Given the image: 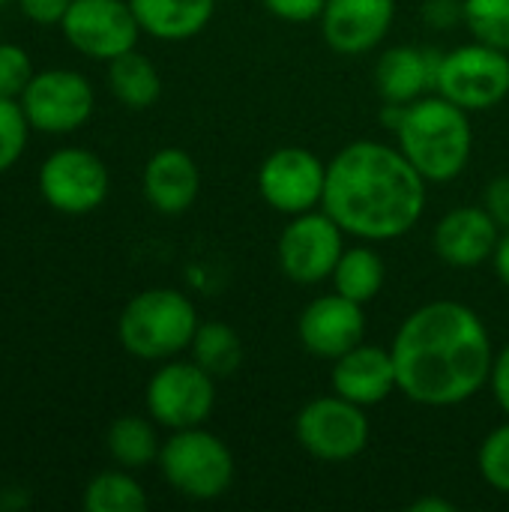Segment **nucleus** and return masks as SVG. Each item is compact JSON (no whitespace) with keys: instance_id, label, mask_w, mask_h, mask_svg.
Returning <instances> with one entry per match:
<instances>
[{"instance_id":"f8f14e48","label":"nucleus","mask_w":509,"mask_h":512,"mask_svg":"<svg viewBox=\"0 0 509 512\" xmlns=\"http://www.w3.org/2000/svg\"><path fill=\"white\" fill-rule=\"evenodd\" d=\"M258 195L282 216H297L321 207L327 186V162L309 147H279L258 168Z\"/></svg>"},{"instance_id":"2f4dec72","label":"nucleus","mask_w":509,"mask_h":512,"mask_svg":"<svg viewBox=\"0 0 509 512\" xmlns=\"http://www.w3.org/2000/svg\"><path fill=\"white\" fill-rule=\"evenodd\" d=\"M483 207L501 231H509V174H498L489 180L483 192Z\"/></svg>"},{"instance_id":"c85d7f7f","label":"nucleus","mask_w":509,"mask_h":512,"mask_svg":"<svg viewBox=\"0 0 509 512\" xmlns=\"http://www.w3.org/2000/svg\"><path fill=\"white\" fill-rule=\"evenodd\" d=\"M33 75L36 72H33L30 54L15 42H0V96L21 99V93Z\"/></svg>"},{"instance_id":"dca6fc26","label":"nucleus","mask_w":509,"mask_h":512,"mask_svg":"<svg viewBox=\"0 0 509 512\" xmlns=\"http://www.w3.org/2000/svg\"><path fill=\"white\" fill-rule=\"evenodd\" d=\"M501 234L504 231L486 213L483 204H468V207H453L438 219L432 231V246L444 264L456 270H471L492 261Z\"/></svg>"},{"instance_id":"9d476101","label":"nucleus","mask_w":509,"mask_h":512,"mask_svg":"<svg viewBox=\"0 0 509 512\" xmlns=\"http://www.w3.org/2000/svg\"><path fill=\"white\" fill-rule=\"evenodd\" d=\"M111 177L105 162L87 147H60L39 168V195L66 216H84L105 204Z\"/></svg>"},{"instance_id":"f257e3e1","label":"nucleus","mask_w":509,"mask_h":512,"mask_svg":"<svg viewBox=\"0 0 509 512\" xmlns=\"http://www.w3.org/2000/svg\"><path fill=\"white\" fill-rule=\"evenodd\" d=\"M399 393L423 408L471 402L492 375L495 348L483 318L459 300L414 309L390 345Z\"/></svg>"},{"instance_id":"c756f323","label":"nucleus","mask_w":509,"mask_h":512,"mask_svg":"<svg viewBox=\"0 0 509 512\" xmlns=\"http://www.w3.org/2000/svg\"><path fill=\"white\" fill-rule=\"evenodd\" d=\"M324 3L327 0H261V6L279 18V21H288V24H309V21H318L321 12H324Z\"/></svg>"},{"instance_id":"a211bd4d","label":"nucleus","mask_w":509,"mask_h":512,"mask_svg":"<svg viewBox=\"0 0 509 512\" xmlns=\"http://www.w3.org/2000/svg\"><path fill=\"white\" fill-rule=\"evenodd\" d=\"M141 186L153 210L165 216H180L198 201L201 168L183 147H162L147 159Z\"/></svg>"},{"instance_id":"4468645a","label":"nucleus","mask_w":509,"mask_h":512,"mask_svg":"<svg viewBox=\"0 0 509 512\" xmlns=\"http://www.w3.org/2000/svg\"><path fill=\"white\" fill-rule=\"evenodd\" d=\"M300 345L321 360H336L354 345L366 342V309L339 291L315 297L297 321Z\"/></svg>"},{"instance_id":"20e7f679","label":"nucleus","mask_w":509,"mask_h":512,"mask_svg":"<svg viewBox=\"0 0 509 512\" xmlns=\"http://www.w3.org/2000/svg\"><path fill=\"white\" fill-rule=\"evenodd\" d=\"M198 324V309L183 291L147 288L123 306L117 336L126 354L150 363H165L189 351Z\"/></svg>"},{"instance_id":"6ab92c4d","label":"nucleus","mask_w":509,"mask_h":512,"mask_svg":"<svg viewBox=\"0 0 509 512\" xmlns=\"http://www.w3.org/2000/svg\"><path fill=\"white\" fill-rule=\"evenodd\" d=\"M441 51L420 45H393L375 63V87L384 102L408 105L438 87Z\"/></svg>"},{"instance_id":"b1692460","label":"nucleus","mask_w":509,"mask_h":512,"mask_svg":"<svg viewBox=\"0 0 509 512\" xmlns=\"http://www.w3.org/2000/svg\"><path fill=\"white\" fill-rule=\"evenodd\" d=\"M189 354L216 381L219 378H231L240 369L243 357H246L240 333L231 324H225V321H204V324H198L195 339L189 345Z\"/></svg>"},{"instance_id":"423d86ee","label":"nucleus","mask_w":509,"mask_h":512,"mask_svg":"<svg viewBox=\"0 0 509 512\" xmlns=\"http://www.w3.org/2000/svg\"><path fill=\"white\" fill-rule=\"evenodd\" d=\"M435 93L471 114L501 105L509 96V54L477 39L444 51Z\"/></svg>"},{"instance_id":"393cba45","label":"nucleus","mask_w":509,"mask_h":512,"mask_svg":"<svg viewBox=\"0 0 509 512\" xmlns=\"http://www.w3.org/2000/svg\"><path fill=\"white\" fill-rule=\"evenodd\" d=\"M87 512H144L147 510V492L144 486L126 471H102L84 486L81 498Z\"/></svg>"},{"instance_id":"f3484780","label":"nucleus","mask_w":509,"mask_h":512,"mask_svg":"<svg viewBox=\"0 0 509 512\" xmlns=\"http://www.w3.org/2000/svg\"><path fill=\"white\" fill-rule=\"evenodd\" d=\"M330 387L336 396H342L360 408L381 405L384 399H390L399 390L396 363H393L390 348L369 345V342L354 345L351 351H345L342 357L333 360Z\"/></svg>"},{"instance_id":"e433bc0d","label":"nucleus","mask_w":509,"mask_h":512,"mask_svg":"<svg viewBox=\"0 0 509 512\" xmlns=\"http://www.w3.org/2000/svg\"><path fill=\"white\" fill-rule=\"evenodd\" d=\"M3 3H6V0H0V6H3Z\"/></svg>"},{"instance_id":"6e6552de","label":"nucleus","mask_w":509,"mask_h":512,"mask_svg":"<svg viewBox=\"0 0 509 512\" xmlns=\"http://www.w3.org/2000/svg\"><path fill=\"white\" fill-rule=\"evenodd\" d=\"M294 435L300 447L318 462H351L369 447V417L366 408L330 393L306 402L294 420Z\"/></svg>"},{"instance_id":"2eb2a0df","label":"nucleus","mask_w":509,"mask_h":512,"mask_svg":"<svg viewBox=\"0 0 509 512\" xmlns=\"http://www.w3.org/2000/svg\"><path fill=\"white\" fill-rule=\"evenodd\" d=\"M396 18V0H327L321 33L336 54L357 57L384 42Z\"/></svg>"},{"instance_id":"ddd939ff","label":"nucleus","mask_w":509,"mask_h":512,"mask_svg":"<svg viewBox=\"0 0 509 512\" xmlns=\"http://www.w3.org/2000/svg\"><path fill=\"white\" fill-rule=\"evenodd\" d=\"M60 27L75 51L105 63L132 51L144 33L129 0H72Z\"/></svg>"},{"instance_id":"39448f33","label":"nucleus","mask_w":509,"mask_h":512,"mask_svg":"<svg viewBox=\"0 0 509 512\" xmlns=\"http://www.w3.org/2000/svg\"><path fill=\"white\" fill-rule=\"evenodd\" d=\"M165 483L189 501H216L234 483V456L228 444L204 426L177 429L159 450Z\"/></svg>"},{"instance_id":"a878e982","label":"nucleus","mask_w":509,"mask_h":512,"mask_svg":"<svg viewBox=\"0 0 509 512\" xmlns=\"http://www.w3.org/2000/svg\"><path fill=\"white\" fill-rule=\"evenodd\" d=\"M465 27L483 45L509 54V0H462Z\"/></svg>"},{"instance_id":"473e14b6","label":"nucleus","mask_w":509,"mask_h":512,"mask_svg":"<svg viewBox=\"0 0 509 512\" xmlns=\"http://www.w3.org/2000/svg\"><path fill=\"white\" fill-rule=\"evenodd\" d=\"M72 0H18V9L24 18L36 24H60Z\"/></svg>"},{"instance_id":"72a5a7b5","label":"nucleus","mask_w":509,"mask_h":512,"mask_svg":"<svg viewBox=\"0 0 509 512\" xmlns=\"http://www.w3.org/2000/svg\"><path fill=\"white\" fill-rule=\"evenodd\" d=\"M489 387H492V396H495L498 408L509 417V345L504 351L495 354L492 375H489Z\"/></svg>"},{"instance_id":"7c9ffc66","label":"nucleus","mask_w":509,"mask_h":512,"mask_svg":"<svg viewBox=\"0 0 509 512\" xmlns=\"http://www.w3.org/2000/svg\"><path fill=\"white\" fill-rule=\"evenodd\" d=\"M423 21L432 30H453L456 24H465V3L462 0H426Z\"/></svg>"},{"instance_id":"0eeeda50","label":"nucleus","mask_w":509,"mask_h":512,"mask_svg":"<svg viewBox=\"0 0 509 512\" xmlns=\"http://www.w3.org/2000/svg\"><path fill=\"white\" fill-rule=\"evenodd\" d=\"M147 414L171 432L204 426L216 408V378L195 360H165L144 390Z\"/></svg>"},{"instance_id":"5701e85b","label":"nucleus","mask_w":509,"mask_h":512,"mask_svg":"<svg viewBox=\"0 0 509 512\" xmlns=\"http://www.w3.org/2000/svg\"><path fill=\"white\" fill-rule=\"evenodd\" d=\"M105 447H108V456L126 471H141L159 462V450H162L153 420L138 417V414L117 417L108 426Z\"/></svg>"},{"instance_id":"4be33fe9","label":"nucleus","mask_w":509,"mask_h":512,"mask_svg":"<svg viewBox=\"0 0 509 512\" xmlns=\"http://www.w3.org/2000/svg\"><path fill=\"white\" fill-rule=\"evenodd\" d=\"M333 288L348 297V300H357V303H372L384 282H387V264L384 258L363 240L360 246H345L336 270H333Z\"/></svg>"},{"instance_id":"1a4fd4ad","label":"nucleus","mask_w":509,"mask_h":512,"mask_svg":"<svg viewBox=\"0 0 509 512\" xmlns=\"http://www.w3.org/2000/svg\"><path fill=\"white\" fill-rule=\"evenodd\" d=\"M342 252L345 231L324 207L291 216L276 243L279 270L297 285H318L330 279Z\"/></svg>"},{"instance_id":"c9c22d12","label":"nucleus","mask_w":509,"mask_h":512,"mask_svg":"<svg viewBox=\"0 0 509 512\" xmlns=\"http://www.w3.org/2000/svg\"><path fill=\"white\" fill-rule=\"evenodd\" d=\"M411 512H453L456 507L450 504V501H444V498H435V495H426V498H420V501H414Z\"/></svg>"},{"instance_id":"412c9836","label":"nucleus","mask_w":509,"mask_h":512,"mask_svg":"<svg viewBox=\"0 0 509 512\" xmlns=\"http://www.w3.org/2000/svg\"><path fill=\"white\" fill-rule=\"evenodd\" d=\"M108 87L120 105L132 111H144L156 105V99L162 96V75L153 66V60H147L138 48H132L108 60Z\"/></svg>"},{"instance_id":"cd10ccee","label":"nucleus","mask_w":509,"mask_h":512,"mask_svg":"<svg viewBox=\"0 0 509 512\" xmlns=\"http://www.w3.org/2000/svg\"><path fill=\"white\" fill-rule=\"evenodd\" d=\"M27 135H30V120L21 102L0 96V174L21 159L27 147Z\"/></svg>"},{"instance_id":"9b49d317","label":"nucleus","mask_w":509,"mask_h":512,"mask_svg":"<svg viewBox=\"0 0 509 512\" xmlns=\"http://www.w3.org/2000/svg\"><path fill=\"white\" fill-rule=\"evenodd\" d=\"M21 108L30 129L45 135H69L81 129L96 108L93 84L75 69H42L21 93Z\"/></svg>"},{"instance_id":"f704fd0d","label":"nucleus","mask_w":509,"mask_h":512,"mask_svg":"<svg viewBox=\"0 0 509 512\" xmlns=\"http://www.w3.org/2000/svg\"><path fill=\"white\" fill-rule=\"evenodd\" d=\"M492 264H495V273H498V279L504 282L509 288V231L501 234V240H498V249H495V255H492Z\"/></svg>"},{"instance_id":"aec40b11","label":"nucleus","mask_w":509,"mask_h":512,"mask_svg":"<svg viewBox=\"0 0 509 512\" xmlns=\"http://www.w3.org/2000/svg\"><path fill=\"white\" fill-rule=\"evenodd\" d=\"M141 30L159 42H186L198 36L213 12L216 0H129Z\"/></svg>"},{"instance_id":"f03ea898","label":"nucleus","mask_w":509,"mask_h":512,"mask_svg":"<svg viewBox=\"0 0 509 512\" xmlns=\"http://www.w3.org/2000/svg\"><path fill=\"white\" fill-rule=\"evenodd\" d=\"M426 177L396 144L351 141L327 162L321 207L339 228L366 243L405 237L426 213Z\"/></svg>"},{"instance_id":"bb28decb","label":"nucleus","mask_w":509,"mask_h":512,"mask_svg":"<svg viewBox=\"0 0 509 512\" xmlns=\"http://www.w3.org/2000/svg\"><path fill=\"white\" fill-rule=\"evenodd\" d=\"M480 477L501 495H509V417L498 429H492L477 453Z\"/></svg>"},{"instance_id":"7ed1b4c3","label":"nucleus","mask_w":509,"mask_h":512,"mask_svg":"<svg viewBox=\"0 0 509 512\" xmlns=\"http://www.w3.org/2000/svg\"><path fill=\"white\" fill-rule=\"evenodd\" d=\"M393 132L396 147L426 177V183H450L471 162V111L459 108L441 93H426L402 105Z\"/></svg>"}]
</instances>
